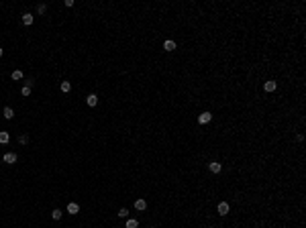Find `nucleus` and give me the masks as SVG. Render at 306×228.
Returning <instances> with one entry per match:
<instances>
[{
  "label": "nucleus",
  "instance_id": "obj_10",
  "mask_svg": "<svg viewBox=\"0 0 306 228\" xmlns=\"http://www.w3.org/2000/svg\"><path fill=\"white\" fill-rule=\"evenodd\" d=\"M23 24H27V27L33 24V15H31V12H24L23 15Z\"/></svg>",
  "mask_w": 306,
  "mask_h": 228
},
{
  "label": "nucleus",
  "instance_id": "obj_9",
  "mask_svg": "<svg viewBox=\"0 0 306 228\" xmlns=\"http://www.w3.org/2000/svg\"><path fill=\"white\" fill-rule=\"evenodd\" d=\"M175 47H178V45H175V41H171V39H167V41L163 43V49H165V51H174Z\"/></svg>",
  "mask_w": 306,
  "mask_h": 228
},
{
  "label": "nucleus",
  "instance_id": "obj_16",
  "mask_svg": "<svg viewBox=\"0 0 306 228\" xmlns=\"http://www.w3.org/2000/svg\"><path fill=\"white\" fill-rule=\"evenodd\" d=\"M61 216H63V212L59 208H55L53 212H51V218H53V220H61Z\"/></svg>",
  "mask_w": 306,
  "mask_h": 228
},
{
  "label": "nucleus",
  "instance_id": "obj_6",
  "mask_svg": "<svg viewBox=\"0 0 306 228\" xmlns=\"http://www.w3.org/2000/svg\"><path fill=\"white\" fill-rule=\"evenodd\" d=\"M2 161H4V163H8V165L16 163V153H6V155L2 157Z\"/></svg>",
  "mask_w": 306,
  "mask_h": 228
},
{
  "label": "nucleus",
  "instance_id": "obj_12",
  "mask_svg": "<svg viewBox=\"0 0 306 228\" xmlns=\"http://www.w3.org/2000/svg\"><path fill=\"white\" fill-rule=\"evenodd\" d=\"M59 90H61L63 94L72 92V84H69V82H61V84H59Z\"/></svg>",
  "mask_w": 306,
  "mask_h": 228
},
{
  "label": "nucleus",
  "instance_id": "obj_19",
  "mask_svg": "<svg viewBox=\"0 0 306 228\" xmlns=\"http://www.w3.org/2000/svg\"><path fill=\"white\" fill-rule=\"evenodd\" d=\"M19 143H20V145H27V143H29V136H27V135H20L19 136Z\"/></svg>",
  "mask_w": 306,
  "mask_h": 228
},
{
  "label": "nucleus",
  "instance_id": "obj_22",
  "mask_svg": "<svg viewBox=\"0 0 306 228\" xmlns=\"http://www.w3.org/2000/svg\"><path fill=\"white\" fill-rule=\"evenodd\" d=\"M151 228H155V226H151Z\"/></svg>",
  "mask_w": 306,
  "mask_h": 228
},
{
  "label": "nucleus",
  "instance_id": "obj_11",
  "mask_svg": "<svg viewBox=\"0 0 306 228\" xmlns=\"http://www.w3.org/2000/svg\"><path fill=\"white\" fill-rule=\"evenodd\" d=\"M137 226H139V220H137V218H126L125 228H137Z\"/></svg>",
  "mask_w": 306,
  "mask_h": 228
},
{
  "label": "nucleus",
  "instance_id": "obj_8",
  "mask_svg": "<svg viewBox=\"0 0 306 228\" xmlns=\"http://www.w3.org/2000/svg\"><path fill=\"white\" fill-rule=\"evenodd\" d=\"M2 116H4L6 120H10V118L15 116V110H12V108H10V106H6L4 110H2Z\"/></svg>",
  "mask_w": 306,
  "mask_h": 228
},
{
  "label": "nucleus",
  "instance_id": "obj_2",
  "mask_svg": "<svg viewBox=\"0 0 306 228\" xmlns=\"http://www.w3.org/2000/svg\"><path fill=\"white\" fill-rule=\"evenodd\" d=\"M263 90H265V92H276L277 90V82L276 80H267V82L263 84Z\"/></svg>",
  "mask_w": 306,
  "mask_h": 228
},
{
  "label": "nucleus",
  "instance_id": "obj_5",
  "mask_svg": "<svg viewBox=\"0 0 306 228\" xmlns=\"http://www.w3.org/2000/svg\"><path fill=\"white\" fill-rule=\"evenodd\" d=\"M86 104H88V106H98V96H96V94H88V96H86Z\"/></svg>",
  "mask_w": 306,
  "mask_h": 228
},
{
  "label": "nucleus",
  "instance_id": "obj_21",
  "mask_svg": "<svg viewBox=\"0 0 306 228\" xmlns=\"http://www.w3.org/2000/svg\"><path fill=\"white\" fill-rule=\"evenodd\" d=\"M2 55H4V49H2V47H0V57H2Z\"/></svg>",
  "mask_w": 306,
  "mask_h": 228
},
{
  "label": "nucleus",
  "instance_id": "obj_1",
  "mask_svg": "<svg viewBox=\"0 0 306 228\" xmlns=\"http://www.w3.org/2000/svg\"><path fill=\"white\" fill-rule=\"evenodd\" d=\"M216 212H219L220 216H227V214L231 212V206H228V202H220L219 208H216Z\"/></svg>",
  "mask_w": 306,
  "mask_h": 228
},
{
  "label": "nucleus",
  "instance_id": "obj_23",
  "mask_svg": "<svg viewBox=\"0 0 306 228\" xmlns=\"http://www.w3.org/2000/svg\"><path fill=\"white\" fill-rule=\"evenodd\" d=\"M210 228H214V226H210Z\"/></svg>",
  "mask_w": 306,
  "mask_h": 228
},
{
  "label": "nucleus",
  "instance_id": "obj_4",
  "mask_svg": "<svg viewBox=\"0 0 306 228\" xmlns=\"http://www.w3.org/2000/svg\"><path fill=\"white\" fill-rule=\"evenodd\" d=\"M208 169H210V173H220V171H223V165H220L219 161H212V163H208Z\"/></svg>",
  "mask_w": 306,
  "mask_h": 228
},
{
  "label": "nucleus",
  "instance_id": "obj_3",
  "mask_svg": "<svg viewBox=\"0 0 306 228\" xmlns=\"http://www.w3.org/2000/svg\"><path fill=\"white\" fill-rule=\"evenodd\" d=\"M210 120H212V114H210V112H202V114L198 116V122H200V124H208Z\"/></svg>",
  "mask_w": 306,
  "mask_h": 228
},
{
  "label": "nucleus",
  "instance_id": "obj_7",
  "mask_svg": "<svg viewBox=\"0 0 306 228\" xmlns=\"http://www.w3.org/2000/svg\"><path fill=\"white\" fill-rule=\"evenodd\" d=\"M78 212H80V206L76 204V202H72V204H68V214H72V216H76Z\"/></svg>",
  "mask_w": 306,
  "mask_h": 228
},
{
  "label": "nucleus",
  "instance_id": "obj_20",
  "mask_svg": "<svg viewBox=\"0 0 306 228\" xmlns=\"http://www.w3.org/2000/svg\"><path fill=\"white\" fill-rule=\"evenodd\" d=\"M20 94H23V96H31V88H29V86H23Z\"/></svg>",
  "mask_w": 306,
  "mask_h": 228
},
{
  "label": "nucleus",
  "instance_id": "obj_14",
  "mask_svg": "<svg viewBox=\"0 0 306 228\" xmlns=\"http://www.w3.org/2000/svg\"><path fill=\"white\" fill-rule=\"evenodd\" d=\"M135 208L143 212V210H147V202H145V200H137V202H135Z\"/></svg>",
  "mask_w": 306,
  "mask_h": 228
},
{
  "label": "nucleus",
  "instance_id": "obj_17",
  "mask_svg": "<svg viewBox=\"0 0 306 228\" xmlns=\"http://www.w3.org/2000/svg\"><path fill=\"white\" fill-rule=\"evenodd\" d=\"M118 216H121V218H129V210L121 208V210H118Z\"/></svg>",
  "mask_w": 306,
  "mask_h": 228
},
{
  "label": "nucleus",
  "instance_id": "obj_13",
  "mask_svg": "<svg viewBox=\"0 0 306 228\" xmlns=\"http://www.w3.org/2000/svg\"><path fill=\"white\" fill-rule=\"evenodd\" d=\"M8 141H10V135L6 131H0V145H6Z\"/></svg>",
  "mask_w": 306,
  "mask_h": 228
},
{
  "label": "nucleus",
  "instance_id": "obj_15",
  "mask_svg": "<svg viewBox=\"0 0 306 228\" xmlns=\"http://www.w3.org/2000/svg\"><path fill=\"white\" fill-rule=\"evenodd\" d=\"M10 78L15 80V82H19V80H23V71H20V69H15V71L10 73Z\"/></svg>",
  "mask_w": 306,
  "mask_h": 228
},
{
  "label": "nucleus",
  "instance_id": "obj_18",
  "mask_svg": "<svg viewBox=\"0 0 306 228\" xmlns=\"http://www.w3.org/2000/svg\"><path fill=\"white\" fill-rule=\"evenodd\" d=\"M45 10H47L45 4H37V15H45Z\"/></svg>",
  "mask_w": 306,
  "mask_h": 228
}]
</instances>
